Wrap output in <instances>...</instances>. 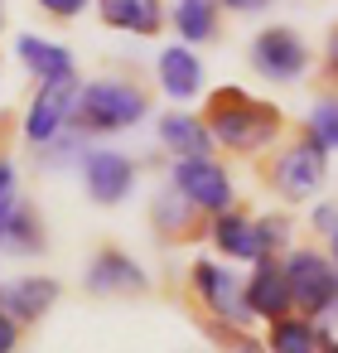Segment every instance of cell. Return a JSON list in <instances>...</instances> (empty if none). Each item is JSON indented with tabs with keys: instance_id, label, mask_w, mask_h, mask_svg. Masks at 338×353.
I'll use <instances>...</instances> for the list:
<instances>
[{
	"instance_id": "cell-25",
	"label": "cell",
	"mask_w": 338,
	"mask_h": 353,
	"mask_svg": "<svg viewBox=\"0 0 338 353\" xmlns=\"http://www.w3.org/2000/svg\"><path fill=\"white\" fill-rule=\"evenodd\" d=\"M15 339H20V324L0 310V353H15Z\"/></svg>"
},
{
	"instance_id": "cell-18",
	"label": "cell",
	"mask_w": 338,
	"mask_h": 353,
	"mask_svg": "<svg viewBox=\"0 0 338 353\" xmlns=\"http://www.w3.org/2000/svg\"><path fill=\"white\" fill-rule=\"evenodd\" d=\"M174 30L189 44H203L218 34V0H179L174 6Z\"/></svg>"
},
{
	"instance_id": "cell-26",
	"label": "cell",
	"mask_w": 338,
	"mask_h": 353,
	"mask_svg": "<svg viewBox=\"0 0 338 353\" xmlns=\"http://www.w3.org/2000/svg\"><path fill=\"white\" fill-rule=\"evenodd\" d=\"M314 228H319V232H328V237H333V232H338V208H333V203H324V208H319V213H314Z\"/></svg>"
},
{
	"instance_id": "cell-7",
	"label": "cell",
	"mask_w": 338,
	"mask_h": 353,
	"mask_svg": "<svg viewBox=\"0 0 338 353\" xmlns=\"http://www.w3.org/2000/svg\"><path fill=\"white\" fill-rule=\"evenodd\" d=\"M193 285H198V295H203V305L222 319V324H246L251 319V310H246V295H242V285H237V276L227 271V266H218V261H198L193 266Z\"/></svg>"
},
{
	"instance_id": "cell-30",
	"label": "cell",
	"mask_w": 338,
	"mask_h": 353,
	"mask_svg": "<svg viewBox=\"0 0 338 353\" xmlns=\"http://www.w3.org/2000/svg\"><path fill=\"white\" fill-rule=\"evenodd\" d=\"M319 353H338V343H333V339H328V343H319Z\"/></svg>"
},
{
	"instance_id": "cell-1",
	"label": "cell",
	"mask_w": 338,
	"mask_h": 353,
	"mask_svg": "<svg viewBox=\"0 0 338 353\" xmlns=\"http://www.w3.org/2000/svg\"><path fill=\"white\" fill-rule=\"evenodd\" d=\"M198 121L208 126V136H213L218 145L242 150V155L266 150V145L280 136V112L266 107V102H256V97H246L242 88L213 92V97H208V112H203Z\"/></svg>"
},
{
	"instance_id": "cell-28",
	"label": "cell",
	"mask_w": 338,
	"mask_h": 353,
	"mask_svg": "<svg viewBox=\"0 0 338 353\" xmlns=\"http://www.w3.org/2000/svg\"><path fill=\"white\" fill-rule=\"evenodd\" d=\"M222 6H227V10H237V15H246V10H266L271 0H222Z\"/></svg>"
},
{
	"instance_id": "cell-11",
	"label": "cell",
	"mask_w": 338,
	"mask_h": 353,
	"mask_svg": "<svg viewBox=\"0 0 338 353\" xmlns=\"http://www.w3.org/2000/svg\"><path fill=\"white\" fill-rule=\"evenodd\" d=\"M246 310L261 314V319H271V324L290 314V285H285V271L271 256H261L256 271H251V281H246Z\"/></svg>"
},
{
	"instance_id": "cell-2",
	"label": "cell",
	"mask_w": 338,
	"mask_h": 353,
	"mask_svg": "<svg viewBox=\"0 0 338 353\" xmlns=\"http://www.w3.org/2000/svg\"><path fill=\"white\" fill-rule=\"evenodd\" d=\"M145 117V92L121 83V78H102V83H87L73 102V121L83 131H126Z\"/></svg>"
},
{
	"instance_id": "cell-8",
	"label": "cell",
	"mask_w": 338,
	"mask_h": 353,
	"mask_svg": "<svg viewBox=\"0 0 338 353\" xmlns=\"http://www.w3.org/2000/svg\"><path fill=\"white\" fill-rule=\"evenodd\" d=\"M83 179H87V194L97 203H121L136 189V165L121 150H87L83 155Z\"/></svg>"
},
{
	"instance_id": "cell-17",
	"label": "cell",
	"mask_w": 338,
	"mask_h": 353,
	"mask_svg": "<svg viewBox=\"0 0 338 353\" xmlns=\"http://www.w3.org/2000/svg\"><path fill=\"white\" fill-rule=\"evenodd\" d=\"M213 242H218L227 256H237V261H261L256 228H251V218H242V213H222V218L213 223Z\"/></svg>"
},
{
	"instance_id": "cell-3",
	"label": "cell",
	"mask_w": 338,
	"mask_h": 353,
	"mask_svg": "<svg viewBox=\"0 0 338 353\" xmlns=\"http://www.w3.org/2000/svg\"><path fill=\"white\" fill-rule=\"evenodd\" d=\"M285 285H290V305L299 314H328L338 310V271L328 256L319 252H290L285 256Z\"/></svg>"
},
{
	"instance_id": "cell-5",
	"label": "cell",
	"mask_w": 338,
	"mask_h": 353,
	"mask_svg": "<svg viewBox=\"0 0 338 353\" xmlns=\"http://www.w3.org/2000/svg\"><path fill=\"white\" fill-rule=\"evenodd\" d=\"M174 194L189 199L193 208L227 213V203H232V179H227L213 160H174Z\"/></svg>"
},
{
	"instance_id": "cell-20",
	"label": "cell",
	"mask_w": 338,
	"mask_h": 353,
	"mask_svg": "<svg viewBox=\"0 0 338 353\" xmlns=\"http://www.w3.org/2000/svg\"><path fill=\"white\" fill-rule=\"evenodd\" d=\"M271 353H319V334L309 319H275L271 329Z\"/></svg>"
},
{
	"instance_id": "cell-13",
	"label": "cell",
	"mask_w": 338,
	"mask_h": 353,
	"mask_svg": "<svg viewBox=\"0 0 338 353\" xmlns=\"http://www.w3.org/2000/svg\"><path fill=\"white\" fill-rule=\"evenodd\" d=\"M160 88H165L174 102L198 97V88H203V63H198V54L184 49V44H169V49L160 54Z\"/></svg>"
},
{
	"instance_id": "cell-9",
	"label": "cell",
	"mask_w": 338,
	"mask_h": 353,
	"mask_svg": "<svg viewBox=\"0 0 338 353\" xmlns=\"http://www.w3.org/2000/svg\"><path fill=\"white\" fill-rule=\"evenodd\" d=\"M73 102H78L73 78L44 83L39 97H34V107H30V117H25V136H30L34 145H49V141L63 131V121H73Z\"/></svg>"
},
{
	"instance_id": "cell-19",
	"label": "cell",
	"mask_w": 338,
	"mask_h": 353,
	"mask_svg": "<svg viewBox=\"0 0 338 353\" xmlns=\"http://www.w3.org/2000/svg\"><path fill=\"white\" fill-rule=\"evenodd\" d=\"M0 247L6 252H44V228H39V213L34 208H15L0 228Z\"/></svg>"
},
{
	"instance_id": "cell-15",
	"label": "cell",
	"mask_w": 338,
	"mask_h": 353,
	"mask_svg": "<svg viewBox=\"0 0 338 353\" xmlns=\"http://www.w3.org/2000/svg\"><path fill=\"white\" fill-rule=\"evenodd\" d=\"M160 141H165L179 160H208V150H213L208 126H203L198 117H184V112L160 117Z\"/></svg>"
},
{
	"instance_id": "cell-27",
	"label": "cell",
	"mask_w": 338,
	"mask_h": 353,
	"mask_svg": "<svg viewBox=\"0 0 338 353\" xmlns=\"http://www.w3.org/2000/svg\"><path fill=\"white\" fill-rule=\"evenodd\" d=\"M6 194H15V165L0 155V199H6Z\"/></svg>"
},
{
	"instance_id": "cell-32",
	"label": "cell",
	"mask_w": 338,
	"mask_h": 353,
	"mask_svg": "<svg viewBox=\"0 0 338 353\" xmlns=\"http://www.w3.org/2000/svg\"><path fill=\"white\" fill-rule=\"evenodd\" d=\"M0 20H6V10H0Z\"/></svg>"
},
{
	"instance_id": "cell-10",
	"label": "cell",
	"mask_w": 338,
	"mask_h": 353,
	"mask_svg": "<svg viewBox=\"0 0 338 353\" xmlns=\"http://www.w3.org/2000/svg\"><path fill=\"white\" fill-rule=\"evenodd\" d=\"M54 300H59V281H49V276H20L10 285H0V310L15 324H34L39 314H49Z\"/></svg>"
},
{
	"instance_id": "cell-16",
	"label": "cell",
	"mask_w": 338,
	"mask_h": 353,
	"mask_svg": "<svg viewBox=\"0 0 338 353\" xmlns=\"http://www.w3.org/2000/svg\"><path fill=\"white\" fill-rule=\"evenodd\" d=\"M97 10L112 30H126V34H160V25H165L160 0H102Z\"/></svg>"
},
{
	"instance_id": "cell-21",
	"label": "cell",
	"mask_w": 338,
	"mask_h": 353,
	"mask_svg": "<svg viewBox=\"0 0 338 353\" xmlns=\"http://www.w3.org/2000/svg\"><path fill=\"white\" fill-rule=\"evenodd\" d=\"M309 141H314L324 155L338 150V102H333V97L314 102V112H309Z\"/></svg>"
},
{
	"instance_id": "cell-29",
	"label": "cell",
	"mask_w": 338,
	"mask_h": 353,
	"mask_svg": "<svg viewBox=\"0 0 338 353\" xmlns=\"http://www.w3.org/2000/svg\"><path fill=\"white\" fill-rule=\"evenodd\" d=\"M328 73H338V25H333V34H328Z\"/></svg>"
},
{
	"instance_id": "cell-6",
	"label": "cell",
	"mask_w": 338,
	"mask_h": 353,
	"mask_svg": "<svg viewBox=\"0 0 338 353\" xmlns=\"http://www.w3.org/2000/svg\"><path fill=\"white\" fill-rule=\"evenodd\" d=\"M324 170H328V160H324V150L304 136V141H295L280 160H275V170H271V179H275V189L285 194V199H309L319 184H324Z\"/></svg>"
},
{
	"instance_id": "cell-23",
	"label": "cell",
	"mask_w": 338,
	"mask_h": 353,
	"mask_svg": "<svg viewBox=\"0 0 338 353\" xmlns=\"http://www.w3.org/2000/svg\"><path fill=\"white\" fill-rule=\"evenodd\" d=\"M251 228H256V247H261V256L280 252L285 237H290V223H285V218H256Z\"/></svg>"
},
{
	"instance_id": "cell-31",
	"label": "cell",
	"mask_w": 338,
	"mask_h": 353,
	"mask_svg": "<svg viewBox=\"0 0 338 353\" xmlns=\"http://www.w3.org/2000/svg\"><path fill=\"white\" fill-rule=\"evenodd\" d=\"M333 266H338V232H333Z\"/></svg>"
},
{
	"instance_id": "cell-14",
	"label": "cell",
	"mask_w": 338,
	"mask_h": 353,
	"mask_svg": "<svg viewBox=\"0 0 338 353\" xmlns=\"http://www.w3.org/2000/svg\"><path fill=\"white\" fill-rule=\"evenodd\" d=\"M87 290H145V271L140 261H131L126 252H97L92 266H87Z\"/></svg>"
},
{
	"instance_id": "cell-22",
	"label": "cell",
	"mask_w": 338,
	"mask_h": 353,
	"mask_svg": "<svg viewBox=\"0 0 338 353\" xmlns=\"http://www.w3.org/2000/svg\"><path fill=\"white\" fill-rule=\"evenodd\" d=\"M155 218H160V228H169V232H189L193 203H189V199L179 203V194H160V199H155Z\"/></svg>"
},
{
	"instance_id": "cell-4",
	"label": "cell",
	"mask_w": 338,
	"mask_h": 353,
	"mask_svg": "<svg viewBox=\"0 0 338 353\" xmlns=\"http://www.w3.org/2000/svg\"><path fill=\"white\" fill-rule=\"evenodd\" d=\"M251 63L271 83H295L309 68V49H304V39L295 30H261L251 39Z\"/></svg>"
},
{
	"instance_id": "cell-24",
	"label": "cell",
	"mask_w": 338,
	"mask_h": 353,
	"mask_svg": "<svg viewBox=\"0 0 338 353\" xmlns=\"http://www.w3.org/2000/svg\"><path fill=\"white\" fill-rule=\"evenodd\" d=\"M39 6L49 10V15H59V20H73V15H83L92 0H39Z\"/></svg>"
},
{
	"instance_id": "cell-12",
	"label": "cell",
	"mask_w": 338,
	"mask_h": 353,
	"mask_svg": "<svg viewBox=\"0 0 338 353\" xmlns=\"http://www.w3.org/2000/svg\"><path fill=\"white\" fill-rule=\"evenodd\" d=\"M15 54H20V63H25L39 83H63V78H73V54H68L63 44H54V39L20 34V39H15Z\"/></svg>"
}]
</instances>
